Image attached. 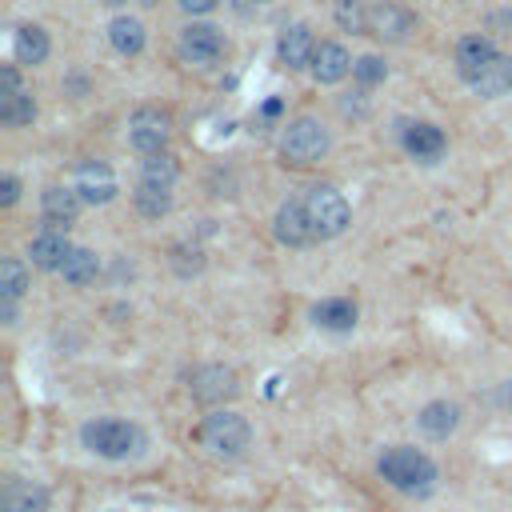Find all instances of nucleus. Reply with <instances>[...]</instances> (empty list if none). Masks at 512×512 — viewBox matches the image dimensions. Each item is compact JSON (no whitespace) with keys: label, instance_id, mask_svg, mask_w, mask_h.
Returning a JSON list of instances; mask_svg holds the SVG:
<instances>
[{"label":"nucleus","instance_id":"6e6552de","mask_svg":"<svg viewBox=\"0 0 512 512\" xmlns=\"http://www.w3.org/2000/svg\"><path fill=\"white\" fill-rule=\"evenodd\" d=\"M412 28H416V12L404 8L400 0H376L368 8V36H376L384 44H400Z\"/></svg>","mask_w":512,"mask_h":512},{"label":"nucleus","instance_id":"1a4fd4ad","mask_svg":"<svg viewBox=\"0 0 512 512\" xmlns=\"http://www.w3.org/2000/svg\"><path fill=\"white\" fill-rule=\"evenodd\" d=\"M224 48H228V40H224V32H220L216 24L192 20V24L180 32V56L192 60V64H212V60L224 56Z\"/></svg>","mask_w":512,"mask_h":512},{"label":"nucleus","instance_id":"412c9836","mask_svg":"<svg viewBox=\"0 0 512 512\" xmlns=\"http://www.w3.org/2000/svg\"><path fill=\"white\" fill-rule=\"evenodd\" d=\"M48 52H52V40H48V32H44L40 24H20V28H16V36H12V56H16V64L36 68V64L48 60Z\"/></svg>","mask_w":512,"mask_h":512},{"label":"nucleus","instance_id":"ddd939ff","mask_svg":"<svg viewBox=\"0 0 512 512\" xmlns=\"http://www.w3.org/2000/svg\"><path fill=\"white\" fill-rule=\"evenodd\" d=\"M272 232H276V240L288 244V248H304V244H312V240H316V228H312V220H308L304 200H288V204H280V208H276V220H272Z\"/></svg>","mask_w":512,"mask_h":512},{"label":"nucleus","instance_id":"9d476101","mask_svg":"<svg viewBox=\"0 0 512 512\" xmlns=\"http://www.w3.org/2000/svg\"><path fill=\"white\" fill-rule=\"evenodd\" d=\"M80 208H84V200H80L76 188L48 184V188L40 192V220H44V228H52V232H68V224H76Z\"/></svg>","mask_w":512,"mask_h":512},{"label":"nucleus","instance_id":"c85d7f7f","mask_svg":"<svg viewBox=\"0 0 512 512\" xmlns=\"http://www.w3.org/2000/svg\"><path fill=\"white\" fill-rule=\"evenodd\" d=\"M336 24L344 32H368V4L364 0H336Z\"/></svg>","mask_w":512,"mask_h":512},{"label":"nucleus","instance_id":"f704fd0d","mask_svg":"<svg viewBox=\"0 0 512 512\" xmlns=\"http://www.w3.org/2000/svg\"><path fill=\"white\" fill-rule=\"evenodd\" d=\"M500 400H504V404H508V408H512V380H508V384H504V392H500Z\"/></svg>","mask_w":512,"mask_h":512},{"label":"nucleus","instance_id":"dca6fc26","mask_svg":"<svg viewBox=\"0 0 512 512\" xmlns=\"http://www.w3.org/2000/svg\"><path fill=\"white\" fill-rule=\"evenodd\" d=\"M352 56H348V48L344 44H336V40H320V48H316V56H312V80L316 84H340L348 72H352Z\"/></svg>","mask_w":512,"mask_h":512},{"label":"nucleus","instance_id":"4468645a","mask_svg":"<svg viewBox=\"0 0 512 512\" xmlns=\"http://www.w3.org/2000/svg\"><path fill=\"white\" fill-rule=\"evenodd\" d=\"M316 48H320V40L312 36L308 24H288V28L280 32V40H276V56H280V64H288L292 72L312 68Z\"/></svg>","mask_w":512,"mask_h":512},{"label":"nucleus","instance_id":"c756f323","mask_svg":"<svg viewBox=\"0 0 512 512\" xmlns=\"http://www.w3.org/2000/svg\"><path fill=\"white\" fill-rule=\"evenodd\" d=\"M384 76H388V64H384L380 56H360V60L352 64V80H356L360 88H376V84H384Z\"/></svg>","mask_w":512,"mask_h":512},{"label":"nucleus","instance_id":"cd10ccee","mask_svg":"<svg viewBox=\"0 0 512 512\" xmlns=\"http://www.w3.org/2000/svg\"><path fill=\"white\" fill-rule=\"evenodd\" d=\"M36 120V100L28 92H16V96H0V124L4 128H24Z\"/></svg>","mask_w":512,"mask_h":512},{"label":"nucleus","instance_id":"7c9ffc66","mask_svg":"<svg viewBox=\"0 0 512 512\" xmlns=\"http://www.w3.org/2000/svg\"><path fill=\"white\" fill-rule=\"evenodd\" d=\"M16 200H20V176L4 172V176H0V208H12Z\"/></svg>","mask_w":512,"mask_h":512},{"label":"nucleus","instance_id":"4be33fe9","mask_svg":"<svg viewBox=\"0 0 512 512\" xmlns=\"http://www.w3.org/2000/svg\"><path fill=\"white\" fill-rule=\"evenodd\" d=\"M108 44L120 52V56H140L144 44H148V32L136 16H112L108 24Z\"/></svg>","mask_w":512,"mask_h":512},{"label":"nucleus","instance_id":"9b49d317","mask_svg":"<svg viewBox=\"0 0 512 512\" xmlns=\"http://www.w3.org/2000/svg\"><path fill=\"white\" fill-rule=\"evenodd\" d=\"M400 144H404V152H408L412 160H424V164H436V160L448 152V136H444V128L432 124V120H412V124H404Z\"/></svg>","mask_w":512,"mask_h":512},{"label":"nucleus","instance_id":"20e7f679","mask_svg":"<svg viewBox=\"0 0 512 512\" xmlns=\"http://www.w3.org/2000/svg\"><path fill=\"white\" fill-rule=\"evenodd\" d=\"M196 440H200L212 456H240V452L248 448V440H252V428H248V420H244L240 412H232V408H212V412L200 420Z\"/></svg>","mask_w":512,"mask_h":512},{"label":"nucleus","instance_id":"bb28decb","mask_svg":"<svg viewBox=\"0 0 512 512\" xmlns=\"http://www.w3.org/2000/svg\"><path fill=\"white\" fill-rule=\"evenodd\" d=\"M32 288V272L20 256H4L0 260V296L4 300H20L24 292Z\"/></svg>","mask_w":512,"mask_h":512},{"label":"nucleus","instance_id":"39448f33","mask_svg":"<svg viewBox=\"0 0 512 512\" xmlns=\"http://www.w3.org/2000/svg\"><path fill=\"white\" fill-rule=\"evenodd\" d=\"M304 208H308V220L316 228V240H332L348 228L352 220V208L344 200V192H336L332 184H316L304 192Z\"/></svg>","mask_w":512,"mask_h":512},{"label":"nucleus","instance_id":"6ab92c4d","mask_svg":"<svg viewBox=\"0 0 512 512\" xmlns=\"http://www.w3.org/2000/svg\"><path fill=\"white\" fill-rule=\"evenodd\" d=\"M416 428H420L428 440H448V436L460 428V408H456L452 400H432V404L420 408Z\"/></svg>","mask_w":512,"mask_h":512},{"label":"nucleus","instance_id":"5701e85b","mask_svg":"<svg viewBox=\"0 0 512 512\" xmlns=\"http://www.w3.org/2000/svg\"><path fill=\"white\" fill-rule=\"evenodd\" d=\"M312 320L328 332H352L356 328V304L348 296H328L312 308Z\"/></svg>","mask_w":512,"mask_h":512},{"label":"nucleus","instance_id":"f257e3e1","mask_svg":"<svg viewBox=\"0 0 512 512\" xmlns=\"http://www.w3.org/2000/svg\"><path fill=\"white\" fill-rule=\"evenodd\" d=\"M376 472H380L396 492H404V496H424V492H432V484H436V476H440L436 460H432L428 452L412 448V444H392V448H384L380 460H376Z\"/></svg>","mask_w":512,"mask_h":512},{"label":"nucleus","instance_id":"7ed1b4c3","mask_svg":"<svg viewBox=\"0 0 512 512\" xmlns=\"http://www.w3.org/2000/svg\"><path fill=\"white\" fill-rule=\"evenodd\" d=\"M328 148H332V136L316 116H296L292 124H284L280 156L288 168H312L328 156Z\"/></svg>","mask_w":512,"mask_h":512},{"label":"nucleus","instance_id":"e433bc0d","mask_svg":"<svg viewBox=\"0 0 512 512\" xmlns=\"http://www.w3.org/2000/svg\"><path fill=\"white\" fill-rule=\"evenodd\" d=\"M252 4H268V0H252Z\"/></svg>","mask_w":512,"mask_h":512},{"label":"nucleus","instance_id":"b1692460","mask_svg":"<svg viewBox=\"0 0 512 512\" xmlns=\"http://www.w3.org/2000/svg\"><path fill=\"white\" fill-rule=\"evenodd\" d=\"M180 180V164L172 152H156L140 160V184H156V188H172Z\"/></svg>","mask_w":512,"mask_h":512},{"label":"nucleus","instance_id":"2eb2a0df","mask_svg":"<svg viewBox=\"0 0 512 512\" xmlns=\"http://www.w3.org/2000/svg\"><path fill=\"white\" fill-rule=\"evenodd\" d=\"M52 508V492L40 480H8L0 488V512H48Z\"/></svg>","mask_w":512,"mask_h":512},{"label":"nucleus","instance_id":"a878e982","mask_svg":"<svg viewBox=\"0 0 512 512\" xmlns=\"http://www.w3.org/2000/svg\"><path fill=\"white\" fill-rule=\"evenodd\" d=\"M132 204L144 220H160L172 212V188H156V184H136L132 192Z\"/></svg>","mask_w":512,"mask_h":512},{"label":"nucleus","instance_id":"c9c22d12","mask_svg":"<svg viewBox=\"0 0 512 512\" xmlns=\"http://www.w3.org/2000/svg\"><path fill=\"white\" fill-rule=\"evenodd\" d=\"M104 4H112V8H116V4H124V0H104Z\"/></svg>","mask_w":512,"mask_h":512},{"label":"nucleus","instance_id":"2f4dec72","mask_svg":"<svg viewBox=\"0 0 512 512\" xmlns=\"http://www.w3.org/2000/svg\"><path fill=\"white\" fill-rule=\"evenodd\" d=\"M16 92H24L16 64H0V96H16Z\"/></svg>","mask_w":512,"mask_h":512},{"label":"nucleus","instance_id":"0eeeda50","mask_svg":"<svg viewBox=\"0 0 512 512\" xmlns=\"http://www.w3.org/2000/svg\"><path fill=\"white\" fill-rule=\"evenodd\" d=\"M188 392H192V400L204 404V408H224V404L240 392V384H236V372H232V368H224V364H204V368L192 372Z\"/></svg>","mask_w":512,"mask_h":512},{"label":"nucleus","instance_id":"a211bd4d","mask_svg":"<svg viewBox=\"0 0 512 512\" xmlns=\"http://www.w3.org/2000/svg\"><path fill=\"white\" fill-rule=\"evenodd\" d=\"M500 52H496V44L484 36V32H472V36H460L456 40V72L464 76V84L488 64V60H496Z\"/></svg>","mask_w":512,"mask_h":512},{"label":"nucleus","instance_id":"f3484780","mask_svg":"<svg viewBox=\"0 0 512 512\" xmlns=\"http://www.w3.org/2000/svg\"><path fill=\"white\" fill-rule=\"evenodd\" d=\"M28 256H32L36 268H44V272H60L64 260L72 256V240H68V232H52V228H44L40 236H32Z\"/></svg>","mask_w":512,"mask_h":512},{"label":"nucleus","instance_id":"473e14b6","mask_svg":"<svg viewBox=\"0 0 512 512\" xmlns=\"http://www.w3.org/2000/svg\"><path fill=\"white\" fill-rule=\"evenodd\" d=\"M176 4H180L188 16H208V12H216L220 0H176Z\"/></svg>","mask_w":512,"mask_h":512},{"label":"nucleus","instance_id":"f03ea898","mask_svg":"<svg viewBox=\"0 0 512 512\" xmlns=\"http://www.w3.org/2000/svg\"><path fill=\"white\" fill-rule=\"evenodd\" d=\"M80 440L88 452L104 456V460H128V456H140L148 436L140 424L132 420H120V416H96L80 428Z\"/></svg>","mask_w":512,"mask_h":512},{"label":"nucleus","instance_id":"423d86ee","mask_svg":"<svg viewBox=\"0 0 512 512\" xmlns=\"http://www.w3.org/2000/svg\"><path fill=\"white\" fill-rule=\"evenodd\" d=\"M168 136H172L168 112H160V108H136V112H132V120H128V144H132L140 156L168 152Z\"/></svg>","mask_w":512,"mask_h":512},{"label":"nucleus","instance_id":"aec40b11","mask_svg":"<svg viewBox=\"0 0 512 512\" xmlns=\"http://www.w3.org/2000/svg\"><path fill=\"white\" fill-rule=\"evenodd\" d=\"M468 88L476 92V96H488V100H496V96H504V92H512V56H496V60H488L472 80H468Z\"/></svg>","mask_w":512,"mask_h":512},{"label":"nucleus","instance_id":"f8f14e48","mask_svg":"<svg viewBox=\"0 0 512 512\" xmlns=\"http://www.w3.org/2000/svg\"><path fill=\"white\" fill-rule=\"evenodd\" d=\"M72 188L80 192L84 204H108V200H116V192H120L116 172H112L104 160H84V164L76 168V184H72Z\"/></svg>","mask_w":512,"mask_h":512},{"label":"nucleus","instance_id":"393cba45","mask_svg":"<svg viewBox=\"0 0 512 512\" xmlns=\"http://www.w3.org/2000/svg\"><path fill=\"white\" fill-rule=\"evenodd\" d=\"M64 280L72 284V288H88L96 276H100V256L92 252V248H72V256L64 260Z\"/></svg>","mask_w":512,"mask_h":512},{"label":"nucleus","instance_id":"72a5a7b5","mask_svg":"<svg viewBox=\"0 0 512 512\" xmlns=\"http://www.w3.org/2000/svg\"><path fill=\"white\" fill-rule=\"evenodd\" d=\"M0 316H4V324H16V300H4L0 296Z\"/></svg>","mask_w":512,"mask_h":512}]
</instances>
